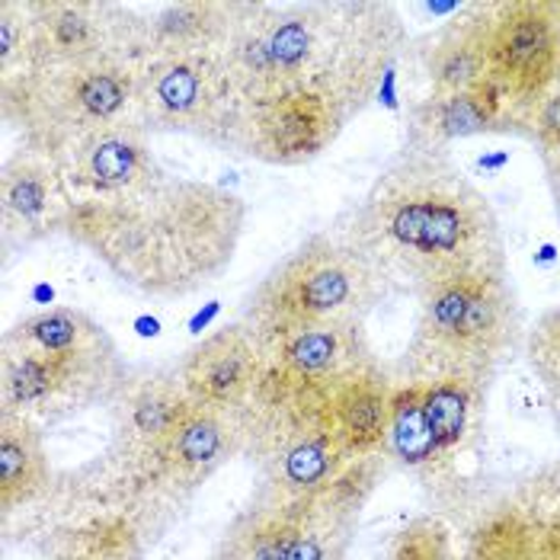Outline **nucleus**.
Here are the masks:
<instances>
[{
	"instance_id": "nucleus-12",
	"label": "nucleus",
	"mask_w": 560,
	"mask_h": 560,
	"mask_svg": "<svg viewBox=\"0 0 560 560\" xmlns=\"http://www.w3.org/2000/svg\"><path fill=\"white\" fill-rule=\"evenodd\" d=\"M244 455V430L234 413L192 407L183 427L135 471H113L109 480L135 500L164 510L192 497L231 458Z\"/></svg>"
},
{
	"instance_id": "nucleus-26",
	"label": "nucleus",
	"mask_w": 560,
	"mask_h": 560,
	"mask_svg": "<svg viewBox=\"0 0 560 560\" xmlns=\"http://www.w3.org/2000/svg\"><path fill=\"white\" fill-rule=\"evenodd\" d=\"M0 346L7 349H36V352H106L119 349L106 327L81 307L58 304L39 314H30L3 330Z\"/></svg>"
},
{
	"instance_id": "nucleus-29",
	"label": "nucleus",
	"mask_w": 560,
	"mask_h": 560,
	"mask_svg": "<svg viewBox=\"0 0 560 560\" xmlns=\"http://www.w3.org/2000/svg\"><path fill=\"white\" fill-rule=\"evenodd\" d=\"M525 362L560 413V304L545 311L535 327L525 330Z\"/></svg>"
},
{
	"instance_id": "nucleus-5",
	"label": "nucleus",
	"mask_w": 560,
	"mask_h": 560,
	"mask_svg": "<svg viewBox=\"0 0 560 560\" xmlns=\"http://www.w3.org/2000/svg\"><path fill=\"white\" fill-rule=\"evenodd\" d=\"M394 292L388 276L349 247L337 231H317L289 250L250 289L241 324L254 334H276L320 324H365Z\"/></svg>"
},
{
	"instance_id": "nucleus-24",
	"label": "nucleus",
	"mask_w": 560,
	"mask_h": 560,
	"mask_svg": "<svg viewBox=\"0 0 560 560\" xmlns=\"http://www.w3.org/2000/svg\"><path fill=\"white\" fill-rule=\"evenodd\" d=\"M487 388L468 378H435L423 382V404H427V423L435 445V475L442 480L455 471L458 455H465L483 430V407Z\"/></svg>"
},
{
	"instance_id": "nucleus-14",
	"label": "nucleus",
	"mask_w": 560,
	"mask_h": 560,
	"mask_svg": "<svg viewBox=\"0 0 560 560\" xmlns=\"http://www.w3.org/2000/svg\"><path fill=\"white\" fill-rule=\"evenodd\" d=\"M74 209L61 167L39 151L16 144L0 167V244L13 257L48 237H65Z\"/></svg>"
},
{
	"instance_id": "nucleus-13",
	"label": "nucleus",
	"mask_w": 560,
	"mask_h": 560,
	"mask_svg": "<svg viewBox=\"0 0 560 560\" xmlns=\"http://www.w3.org/2000/svg\"><path fill=\"white\" fill-rule=\"evenodd\" d=\"M36 68L138 61V7L113 0H30Z\"/></svg>"
},
{
	"instance_id": "nucleus-31",
	"label": "nucleus",
	"mask_w": 560,
	"mask_h": 560,
	"mask_svg": "<svg viewBox=\"0 0 560 560\" xmlns=\"http://www.w3.org/2000/svg\"><path fill=\"white\" fill-rule=\"evenodd\" d=\"M525 138L535 144L541 167L548 173V183L560 176V84L538 103V109L528 119Z\"/></svg>"
},
{
	"instance_id": "nucleus-16",
	"label": "nucleus",
	"mask_w": 560,
	"mask_h": 560,
	"mask_svg": "<svg viewBox=\"0 0 560 560\" xmlns=\"http://www.w3.org/2000/svg\"><path fill=\"white\" fill-rule=\"evenodd\" d=\"M254 340L262 352V365L311 390L334 388L349 375L378 365L365 324L292 327V330L262 334Z\"/></svg>"
},
{
	"instance_id": "nucleus-19",
	"label": "nucleus",
	"mask_w": 560,
	"mask_h": 560,
	"mask_svg": "<svg viewBox=\"0 0 560 560\" xmlns=\"http://www.w3.org/2000/svg\"><path fill=\"white\" fill-rule=\"evenodd\" d=\"M493 131L525 135V122L506 100V93L487 78L483 84L462 93H427L417 106H410L404 144L448 151L455 141Z\"/></svg>"
},
{
	"instance_id": "nucleus-25",
	"label": "nucleus",
	"mask_w": 560,
	"mask_h": 560,
	"mask_svg": "<svg viewBox=\"0 0 560 560\" xmlns=\"http://www.w3.org/2000/svg\"><path fill=\"white\" fill-rule=\"evenodd\" d=\"M51 490V465L45 452L43 423L0 413V513L10 518L36 506Z\"/></svg>"
},
{
	"instance_id": "nucleus-9",
	"label": "nucleus",
	"mask_w": 560,
	"mask_h": 560,
	"mask_svg": "<svg viewBox=\"0 0 560 560\" xmlns=\"http://www.w3.org/2000/svg\"><path fill=\"white\" fill-rule=\"evenodd\" d=\"M0 413H20L36 423L113 404L131 372L119 349L36 352L0 346Z\"/></svg>"
},
{
	"instance_id": "nucleus-4",
	"label": "nucleus",
	"mask_w": 560,
	"mask_h": 560,
	"mask_svg": "<svg viewBox=\"0 0 560 560\" xmlns=\"http://www.w3.org/2000/svg\"><path fill=\"white\" fill-rule=\"evenodd\" d=\"M417 324L400 359V382L468 378L490 385L522 343V311L506 276H471L417 295Z\"/></svg>"
},
{
	"instance_id": "nucleus-1",
	"label": "nucleus",
	"mask_w": 560,
	"mask_h": 560,
	"mask_svg": "<svg viewBox=\"0 0 560 560\" xmlns=\"http://www.w3.org/2000/svg\"><path fill=\"white\" fill-rule=\"evenodd\" d=\"M334 231L413 295L510 272L500 218L448 151L404 144Z\"/></svg>"
},
{
	"instance_id": "nucleus-18",
	"label": "nucleus",
	"mask_w": 560,
	"mask_h": 560,
	"mask_svg": "<svg viewBox=\"0 0 560 560\" xmlns=\"http://www.w3.org/2000/svg\"><path fill=\"white\" fill-rule=\"evenodd\" d=\"M262 352L254 334L234 320L192 343L173 365L192 407L215 413H241L257 388Z\"/></svg>"
},
{
	"instance_id": "nucleus-21",
	"label": "nucleus",
	"mask_w": 560,
	"mask_h": 560,
	"mask_svg": "<svg viewBox=\"0 0 560 560\" xmlns=\"http://www.w3.org/2000/svg\"><path fill=\"white\" fill-rule=\"evenodd\" d=\"M237 0H171L138 7L141 61L148 55L224 51L237 26Z\"/></svg>"
},
{
	"instance_id": "nucleus-27",
	"label": "nucleus",
	"mask_w": 560,
	"mask_h": 560,
	"mask_svg": "<svg viewBox=\"0 0 560 560\" xmlns=\"http://www.w3.org/2000/svg\"><path fill=\"white\" fill-rule=\"evenodd\" d=\"M385 455L400 468L417 471L427 480L435 475V445H432L427 404H423V382H397L390 394V423Z\"/></svg>"
},
{
	"instance_id": "nucleus-23",
	"label": "nucleus",
	"mask_w": 560,
	"mask_h": 560,
	"mask_svg": "<svg viewBox=\"0 0 560 560\" xmlns=\"http://www.w3.org/2000/svg\"><path fill=\"white\" fill-rule=\"evenodd\" d=\"M394 382L378 365L362 369L324 390V413L349 458L382 455L388 442Z\"/></svg>"
},
{
	"instance_id": "nucleus-28",
	"label": "nucleus",
	"mask_w": 560,
	"mask_h": 560,
	"mask_svg": "<svg viewBox=\"0 0 560 560\" xmlns=\"http://www.w3.org/2000/svg\"><path fill=\"white\" fill-rule=\"evenodd\" d=\"M33 16L30 0H0V84L33 74Z\"/></svg>"
},
{
	"instance_id": "nucleus-30",
	"label": "nucleus",
	"mask_w": 560,
	"mask_h": 560,
	"mask_svg": "<svg viewBox=\"0 0 560 560\" xmlns=\"http://www.w3.org/2000/svg\"><path fill=\"white\" fill-rule=\"evenodd\" d=\"M385 560H462L455 555V528L442 516L410 518L390 538Z\"/></svg>"
},
{
	"instance_id": "nucleus-32",
	"label": "nucleus",
	"mask_w": 560,
	"mask_h": 560,
	"mask_svg": "<svg viewBox=\"0 0 560 560\" xmlns=\"http://www.w3.org/2000/svg\"><path fill=\"white\" fill-rule=\"evenodd\" d=\"M548 186H551V196H555V209H558V218H560V176H558V179H551Z\"/></svg>"
},
{
	"instance_id": "nucleus-10",
	"label": "nucleus",
	"mask_w": 560,
	"mask_h": 560,
	"mask_svg": "<svg viewBox=\"0 0 560 560\" xmlns=\"http://www.w3.org/2000/svg\"><path fill=\"white\" fill-rule=\"evenodd\" d=\"M346 126L343 113L320 96L276 93L241 100L221 151L266 167H304L330 151Z\"/></svg>"
},
{
	"instance_id": "nucleus-17",
	"label": "nucleus",
	"mask_w": 560,
	"mask_h": 560,
	"mask_svg": "<svg viewBox=\"0 0 560 560\" xmlns=\"http://www.w3.org/2000/svg\"><path fill=\"white\" fill-rule=\"evenodd\" d=\"M55 164L61 167L74 202L135 192L167 173L164 161L151 148V135L135 122L90 135L55 158Z\"/></svg>"
},
{
	"instance_id": "nucleus-3",
	"label": "nucleus",
	"mask_w": 560,
	"mask_h": 560,
	"mask_svg": "<svg viewBox=\"0 0 560 560\" xmlns=\"http://www.w3.org/2000/svg\"><path fill=\"white\" fill-rule=\"evenodd\" d=\"M244 224L241 196L167 171L135 192L74 202L65 237L131 292L186 299L228 272Z\"/></svg>"
},
{
	"instance_id": "nucleus-15",
	"label": "nucleus",
	"mask_w": 560,
	"mask_h": 560,
	"mask_svg": "<svg viewBox=\"0 0 560 560\" xmlns=\"http://www.w3.org/2000/svg\"><path fill=\"white\" fill-rule=\"evenodd\" d=\"M113 455L109 468L126 475L144 465L183 420L192 413V400L173 369L129 372L126 385L113 397Z\"/></svg>"
},
{
	"instance_id": "nucleus-22",
	"label": "nucleus",
	"mask_w": 560,
	"mask_h": 560,
	"mask_svg": "<svg viewBox=\"0 0 560 560\" xmlns=\"http://www.w3.org/2000/svg\"><path fill=\"white\" fill-rule=\"evenodd\" d=\"M430 93H462L490 78V0L465 3L455 20L420 45Z\"/></svg>"
},
{
	"instance_id": "nucleus-7",
	"label": "nucleus",
	"mask_w": 560,
	"mask_h": 560,
	"mask_svg": "<svg viewBox=\"0 0 560 560\" xmlns=\"http://www.w3.org/2000/svg\"><path fill=\"white\" fill-rule=\"evenodd\" d=\"M237 103L221 51L148 55L138 65L131 122L148 135H189L221 151Z\"/></svg>"
},
{
	"instance_id": "nucleus-20",
	"label": "nucleus",
	"mask_w": 560,
	"mask_h": 560,
	"mask_svg": "<svg viewBox=\"0 0 560 560\" xmlns=\"http://www.w3.org/2000/svg\"><path fill=\"white\" fill-rule=\"evenodd\" d=\"M103 487V510H81L45 538L43 560H141L144 516L154 510L113 480Z\"/></svg>"
},
{
	"instance_id": "nucleus-6",
	"label": "nucleus",
	"mask_w": 560,
	"mask_h": 560,
	"mask_svg": "<svg viewBox=\"0 0 560 560\" xmlns=\"http://www.w3.org/2000/svg\"><path fill=\"white\" fill-rule=\"evenodd\" d=\"M138 61L45 68L0 84V116L16 141L45 158H61L90 135L131 122Z\"/></svg>"
},
{
	"instance_id": "nucleus-8",
	"label": "nucleus",
	"mask_w": 560,
	"mask_h": 560,
	"mask_svg": "<svg viewBox=\"0 0 560 560\" xmlns=\"http://www.w3.org/2000/svg\"><path fill=\"white\" fill-rule=\"evenodd\" d=\"M462 560H560V455L465 510Z\"/></svg>"
},
{
	"instance_id": "nucleus-2",
	"label": "nucleus",
	"mask_w": 560,
	"mask_h": 560,
	"mask_svg": "<svg viewBox=\"0 0 560 560\" xmlns=\"http://www.w3.org/2000/svg\"><path fill=\"white\" fill-rule=\"evenodd\" d=\"M407 48L394 3L382 0H247L224 45L237 100L307 93L346 119L365 113Z\"/></svg>"
},
{
	"instance_id": "nucleus-11",
	"label": "nucleus",
	"mask_w": 560,
	"mask_h": 560,
	"mask_svg": "<svg viewBox=\"0 0 560 560\" xmlns=\"http://www.w3.org/2000/svg\"><path fill=\"white\" fill-rule=\"evenodd\" d=\"M490 81L528 131L538 103L560 84V0H490Z\"/></svg>"
}]
</instances>
